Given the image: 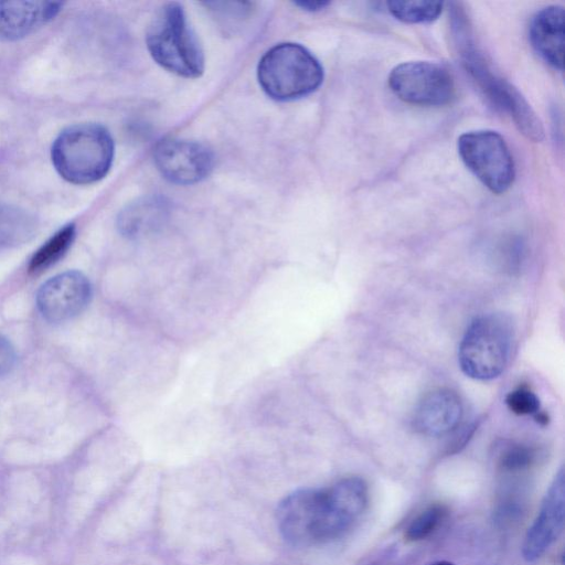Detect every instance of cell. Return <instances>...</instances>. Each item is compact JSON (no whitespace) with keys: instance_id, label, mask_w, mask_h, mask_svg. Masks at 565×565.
I'll use <instances>...</instances> for the list:
<instances>
[{"instance_id":"cell-20","label":"cell","mask_w":565,"mask_h":565,"mask_svg":"<svg viewBox=\"0 0 565 565\" xmlns=\"http://www.w3.org/2000/svg\"><path fill=\"white\" fill-rule=\"evenodd\" d=\"M508 409L519 416H535L541 412V403L537 395L527 386L520 385L509 392L504 398Z\"/></svg>"},{"instance_id":"cell-12","label":"cell","mask_w":565,"mask_h":565,"mask_svg":"<svg viewBox=\"0 0 565 565\" xmlns=\"http://www.w3.org/2000/svg\"><path fill=\"white\" fill-rule=\"evenodd\" d=\"M462 414V402L456 392L449 388L433 390L415 407L413 427L426 436H445L459 426Z\"/></svg>"},{"instance_id":"cell-15","label":"cell","mask_w":565,"mask_h":565,"mask_svg":"<svg viewBox=\"0 0 565 565\" xmlns=\"http://www.w3.org/2000/svg\"><path fill=\"white\" fill-rule=\"evenodd\" d=\"M166 212V203L158 198L139 200L119 214L118 228L127 237L145 235L163 221Z\"/></svg>"},{"instance_id":"cell-23","label":"cell","mask_w":565,"mask_h":565,"mask_svg":"<svg viewBox=\"0 0 565 565\" xmlns=\"http://www.w3.org/2000/svg\"><path fill=\"white\" fill-rule=\"evenodd\" d=\"M297 6L308 11H319L326 8L329 2L323 0H300L295 2Z\"/></svg>"},{"instance_id":"cell-11","label":"cell","mask_w":565,"mask_h":565,"mask_svg":"<svg viewBox=\"0 0 565 565\" xmlns=\"http://www.w3.org/2000/svg\"><path fill=\"white\" fill-rule=\"evenodd\" d=\"M565 475L562 468L551 483L540 511L529 527L522 555L527 562L540 558L558 539L564 527Z\"/></svg>"},{"instance_id":"cell-10","label":"cell","mask_w":565,"mask_h":565,"mask_svg":"<svg viewBox=\"0 0 565 565\" xmlns=\"http://www.w3.org/2000/svg\"><path fill=\"white\" fill-rule=\"evenodd\" d=\"M92 297V286L85 275L68 270L46 280L36 294L41 315L51 322H63L79 315Z\"/></svg>"},{"instance_id":"cell-8","label":"cell","mask_w":565,"mask_h":565,"mask_svg":"<svg viewBox=\"0 0 565 565\" xmlns=\"http://www.w3.org/2000/svg\"><path fill=\"white\" fill-rule=\"evenodd\" d=\"M388 86L403 102L417 106H444L455 97V82L441 64L411 61L396 65Z\"/></svg>"},{"instance_id":"cell-5","label":"cell","mask_w":565,"mask_h":565,"mask_svg":"<svg viewBox=\"0 0 565 565\" xmlns=\"http://www.w3.org/2000/svg\"><path fill=\"white\" fill-rule=\"evenodd\" d=\"M463 18L461 12L456 11L454 29L457 45L460 47V55L467 72H469L484 94L513 118L519 130L525 137L535 142L542 141L544 129L540 118L512 84L492 72L470 39L469 28H467L468 24Z\"/></svg>"},{"instance_id":"cell-18","label":"cell","mask_w":565,"mask_h":565,"mask_svg":"<svg viewBox=\"0 0 565 565\" xmlns=\"http://www.w3.org/2000/svg\"><path fill=\"white\" fill-rule=\"evenodd\" d=\"M386 6L391 14L404 23H429L443 11L439 1H388Z\"/></svg>"},{"instance_id":"cell-6","label":"cell","mask_w":565,"mask_h":565,"mask_svg":"<svg viewBox=\"0 0 565 565\" xmlns=\"http://www.w3.org/2000/svg\"><path fill=\"white\" fill-rule=\"evenodd\" d=\"M257 75L268 96L277 100H291L318 89L323 81V68L302 45L281 43L264 54Z\"/></svg>"},{"instance_id":"cell-24","label":"cell","mask_w":565,"mask_h":565,"mask_svg":"<svg viewBox=\"0 0 565 565\" xmlns=\"http://www.w3.org/2000/svg\"><path fill=\"white\" fill-rule=\"evenodd\" d=\"M430 565H455V564L447 562V561H439V562H435Z\"/></svg>"},{"instance_id":"cell-9","label":"cell","mask_w":565,"mask_h":565,"mask_svg":"<svg viewBox=\"0 0 565 565\" xmlns=\"http://www.w3.org/2000/svg\"><path fill=\"white\" fill-rule=\"evenodd\" d=\"M157 169L170 182L193 184L206 178L213 169L214 159L204 145L185 139H163L153 151Z\"/></svg>"},{"instance_id":"cell-21","label":"cell","mask_w":565,"mask_h":565,"mask_svg":"<svg viewBox=\"0 0 565 565\" xmlns=\"http://www.w3.org/2000/svg\"><path fill=\"white\" fill-rule=\"evenodd\" d=\"M26 214L18 209L0 204V239H11L29 230Z\"/></svg>"},{"instance_id":"cell-7","label":"cell","mask_w":565,"mask_h":565,"mask_svg":"<svg viewBox=\"0 0 565 565\" xmlns=\"http://www.w3.org/2000/svg\"><path fill=\"white\" fill-rule=\"evenodd\" d=\"M457 148L466 167L492 193L502 194L511 188L515 177L514 161L500 134L468 131L458 138Z\"/></svg>"},{"instance_id":"cell-22","label":"cell","mask_w":565,"mask_h":565,"mask_svg":"<svg viewBox=\"0 0 565 565\" xmlns=\"http://www.w3.org/2000/svg\"><path fill=\"white\" fill-rule=\"evenodd\" d=\"M14 362V351L10 342L0 334V374L11 369Z\"/></svg>"},{"instance_id":"cell-2","label":"cell","mask_w":565,"mask_h":565,"mask_svg":"<svg viewBox=\"0 0 565 565\" xmlns=\"http://www.w3.org/2000/svg\"><path fill=\"white\" fill-rule=\"evenodd\" d=\"M52 162L58 174L74 184L103 179L114 159V142L97 124H78L64 129L54 140Z\"/></svg>"},{"instance_id":"cell-1","label":"cell","mask_w":565,"mask_h":565,"mask_svg":"<svg viewBox=\"0 0 565 565\" xmlns=\"http://www.w3.org/2000/svg\"><path fill=\"white\" fill-rule=\"evenodd\" d=\"M367 503L365 481L349 477L327 488H307L289 493L278 505L277 525L281 536L294 546L324 544L349 532Z\"/></svg>"},{"instance_id":"cell-16","label":"cell","mask_w":565,"mask_h":565,"mask_svg":"<svg viewBox=\"0 0 565 565\" xmlns=\"http://www.w3.org/2000/svg\"><path fill=\"white\" fill-rule=\"evenodd\" d=\"M536 448L516 441H503L495 450V466L505 475H519L530 470L537 461Z\"/></svg>"},{"instance_id":"cell-19","label":"cell","mask_w":565,"mask_h":565,"mask_svg":"<svg viewBox=\"0 0 565 565\" xmlns=\"http://www.w3.org/2000/svg\"><path fill=\"white\" fill-rule=\"evenodd\" d=\"M448 510L444 504L434 503L420 511L407 525L405 540L418 542L435 533L447 516Z\"/></svg>"},{"instance_id":"cell-14","label":"cell","mask_w":565,"mask_h":565,"mask_svg":"<svg viewBox=\"0 0 565 565\" xmlns=\"http://www.w3.org/2000/svg\"><path fill=\"white\" fill-rule=\"evenodd\" d=\"M565 11L548 6L537 11L530 23L529 38L539 55L555 70H563Z\"/></svg>"},{"instance_id":"cell-4","label":"cell","mask_w":565,"mask_h":565,"mask_svg":"<svg viewBox=\"0 0 565 565\" xmlns=\"http://www.w3.org/2000/svg\"><path fill=\"white\" fill-rule=\"evenodd\" d=\"M513 341L514 327L507 315L492 312L476 317L459 344L461 371L478 381L498 377L510 361Z\"/></svg>"},{"instance_id":"cell-17","label":"cell","mask_w":565,"mask_h":565,"mask_svg":"<svg viewBox=\"0 0 565 565\" xmlns=\"http://www.w3.org/2000/svg\"><path fill=\"white\" fill-rule=\"evenodd\" d=\"M75 233L74 224H67L56 232L33 254L29 263V271L39 274L62 258L71 247Z\"/></svg>"},{"instance_id":"cell-3","label":"cell","mask_w":565,"mask_h":565,"mask_svg":"<svg viewBox=\"0 0 565 565\" xmlns=\"http://www.w3.org/2000/svg\"><path fill=\"white\" fill-rule=\"evenodd\" d=\"M146 43L153 60L177 75L199 77L204 71L202 46L179 3L169 2L156 12Z\"/></svg>"},{"instance_id":"cell-13","label":"cell","mask_w":565,"mask_h":565,"mask_svg":"<svg viewBox=\"0 0 565 565\" xmlns=\"http://www.w3.org/2000/svg\"><path fill=\"white\" fill-rule=\"evenodd\" d=\"M63 3L57 1H0V40L17 41L50 22Z\"/></svg>"}]
</instances>
